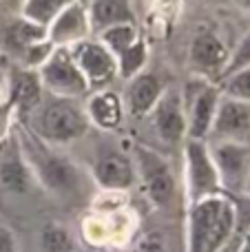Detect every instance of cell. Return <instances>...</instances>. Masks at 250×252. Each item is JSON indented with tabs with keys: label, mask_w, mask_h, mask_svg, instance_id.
<instances>
[{
	"label": "cell",
	"mask_w": 250,
	"mask_h": 252,
	"mask_svg": "<svg viewBox=\"0 0 250 252\" xmlns=\"http://www.w3.org/2000/svg\"><path fill=\"white\" fill-rule=\"evenodd\" d=\"M237 232V201L226 192L186 206V252H221Z\"/></svg>",
	"instance_id": "obj_1"
},
{
	"label": "cell",
	"mask_w": 250,
	"mask_h": 252,
	"mask_svg": "<svg viewBox=\"0 0 250 252\" xmlns=\"http://www.w3.org/2000/svg\"><path fill=\"white\" fill-rule=\"evenodd\" d=\"M16 135L35 182H40L47 190L58 192V195H66L78 188V170L66 157L53 153L51 146L42 142L33 130L22 128Z\"/></svg>",
	"instance_id": "obj_2"
},
{
	"label": "cell",
	"mask_w": 250,
	"mask_h": 252,
	"mask_svg": "<svg viewBox=\"0 0 250 252\" xmlns=\"http://www.w3.org/2000/svg\"><path fill=\"white\" fill-rule=\"evenodd\" d=\"M38 115H35L33 133L49 146H66L75 139L84 137L89 130V118L78 100L69 97H49L47 102H40Z\"/></svg>",
	"instance_id": "obj_3"
},
{
	"label": "cell",
	"mask_w": 250,
	"mask_h": 252,
	"mask_svg": "<svg viewBox=\"0 0 250 252\" xmlns=\"http://www.w3.org/2000/svg\"><path fill=\"white\" fill-rule=\"evenodd\" d=\"M133 166L135 179H140L144 195L155 208H164L175 199L177 182L168 159L146 144H133Z\"/></svg>",
	"instance_id": "obj_4"
},
{
	"label": "cell",
	"mask_w": 250,
	"mask_h": 252,
	"mask_svg": "<svg viewBox=\"0 0 250 252\" xmlns=\"http://www.w3.org/2000/svg\"><path fill=\"white\" fill-rule=\"evenodd\" d=\"M35 71L42 82V89L53 97L80 100L89 93L87 80L80 73L69 47H53L49 58Z\"/></svg>",
	"instance_id": "obj_5"
},
{
	"label": "cell",
	"mask_w": 250,
	"mask_h": 252,
	"mask_svg": "<svg viewBox=\"0 0 250 252\" xmlns=\"http://www.w3.org/2000/svg\"><path fill=\"white\" fill-rule=\"evenodd\" d=\"M224 192L219 186L215 164H213L208 142L204 139H184V195L186 206L202 197Z\"/></svg>",
	"instance_id": "obj_6"
},
{
	"label": "cell",
	"mask_w": 250,
	"mask_h": 252,
	"mask_svg": "<svg viewBox=\"0 0 250 252\" xmlns=\"http://www.w3.org/2000/svg\"><path fill=\"white\" fill-rule=\"evenodd\" d=\"M206 142L221 190L226 195L244 192L250 175V142H233V139H206Z\"/></svg>",
	"instance_id": "obj_7"
},
{
	"label": "cell",
	"mask_w": 250,
	"mask_h": 252,
	"mask_svg": "<svg viewBox=\"0 0 250 252\" xmlns=\"http://www.w3.org/2000/svg\"><path fill=\"white\" fill-rule=\"evenodd\" d=\"M69 51H71V56H73L75 64H78L80 73L87 80L89 93L100 91V89H109V84L118 78V62H115V56L97 38L82 40V42L69 47Z\"/></svg>",
	"instance_id": "obj_8"
},
{
	"label": "cell",
	"mask_w": 250,
	"mask_h": 252,
	"mask_svg": "<svg viewBox=\"0 0 250 252\" xmlns=\"http://www.w3.org/2000/svg\"><path fill=\"white\" fill-rule=\"evenodd\" d=\"M182 97H184L186 109V139H204L206 142L221 97L219 87L204 80L199 84L186 87Z\"/></svg>",
	"instance_id": "obj_9"
},
{
	"label": "cell",
	"mask_w": 250,
	"mask_h": 252,
	"mask_svg": "<svg viewBox=\"0 0 250 252\" xmlns=\"http://www.w3.org/2000/svg\"><path fill=\"white\" fill-rule=\"evenodd\" d=\"M228 47L224 40L211 29H202L193 35L188 47V64L202 78H221L228 62Z\"/></svg>",
	"instance_id": "obj_10"
},
{
	"label": "cell",
	"mask_w": 250,
	"mask_h": 252,
	"mask_svg": "<svg viewBox=\"0 0 250 252\" xmlns=\"http://www.w3.org/2000/svg\"><path fill=\"white\" fill-rule=\"evenodd\" d=\"M157 135L166 144H182L186 139V109L184 97L177 89H168L162 93L157 104L149 115Z\"/></svg>",
	"instance_id": "obj_11"
},
{
	"label": "cell",
	"mask_w": 250,
	"mask_h": 252,
	"mask_svg": "<svg viewBox=\"0 0 250 252\" xmlns=\"http://www.w3.org/2000/svg\"><path fill=\"white\" fill-rule=\"evenodd\" d=\"M87 38H91V22H89L87 4H82L80 0L66 4L47 27V40L53 47H73Z\"/></svg>",
	"instance_id": "obj_12"
},
{
	"label": "cell",
	"mask_w": 250,
	"mask_h": 252,
	"mask_svg": "<svg viewBox=\"0 0 250 252\" xmlns=\"http://www.w3.org/2000/svg\"><path fill=\"white\" fill-rule=\"evenodd\" d=\"M208 139L250 142V104L248 102H239V100H233V97L221 95Z\"/></svg>",
	"instance_id": "obj_13"
},
{
	"label": "cell",
	"mask_w": 250,
	"mask_h": 252,
	"mask_svg": "<svg viewBox=\"0 0 250 252\" xmlns=\"http://www.w3.org/2000/svg\"><path fill=\"white\" fill-rule=\"evenodd\" d=\"M33 173L22 155L20 142L16 133H9L0 142V186L9 192L22 195L31 188Z\"/></svg>",
	"instance_id": "obj_14"
},
{
	"label": "cell",
	"mask_w": 250,
	"mask_h": 252,
	"mask_svg": "<svg viewBox=\"0 0 250 252\" xmlns=\"http://www.w3.org/2000/svg\"><path fill=\"white\" fill-rule=\"evenodd\" d=\"M166 91L162 78L153 71H142L135 78H131L126 82V89H124V111H128V115L142 120L149 118L153 106L157 104V100L162 97V93Z\"/></svg>",
	"instance_id": "obj_15"
},
{
	"label": "cell",
	"mask_w": 250,
	"mask_h": 252,
	"mask_svg": "<svg viewBox=\"0 0 250 252\" xmlns=\"http://www.w3.org/2000/svg\"><path fill=\"white\" fill-rule=\"evenodd\" d=\"M93 177L100 188L109 192H122L135 184V166L128 155L120 151H109L97 157Z\"/></svg>",
	"instance_id": "obj_16"
},
{
	"label": "cell",
	"mask_w": 250,
	"mask_h": 252,
	"mask_svg": "<svg viewBox=\"0 0 250 252\" xmlns=\"http://www.w3.org/2000/svg\"><path fill=\"white\" fill-rule=\"evenodd\" d=\"M42 82L35 69H18L9 71V104L18 113H31L42 102Z\"/></svg>",
	"instance_id": "obj_17"
},
{
	"label": "cell",
	"mask_w": 250,
	"mask_h": 252,
	"mask_svg": "<svg viewBox=\"0 0 250 252\" xmlns=\"http://www.w3.org/2000/svg\"><path fill=\"white\" fill-rule=\"evenodd\" d=\"M89 122L100 126L104 130H113L122 124L124 120V102L122 95L109 89H100V91H91L84 106Z\"/></svg>",
	"instance_id": "obj_18"
},
{
	"label": "cell",
	"mask_w": 250,
	"mask_h": 252,
	"mask_svg": "<svg viewBox=\"0 0 250 252\" xmlns=\"http://www.w3.org/2000/svg\"><path fill=\"white\" fill-rule=\"evenodd\" d=\"M91 33H100L102 29H109L122 22H135L133 7L126 0H93L87 7Z\"/></svg>",
	"instance_id": "obj_19"
},
{
	"label": "cell",
	"mask_w": 250,
	"mask_h": 252,
	"mask_svg": "<svg viewBox=\"0 0 250 252\" xmlns=\"http://www.w3.org/2000/svg\"><path fill=\"white\" fill-rule=\"evenodd\" d=\"M44 40H47V29L40 25H33V22L25 20L20 16L13 22H9L7 29H4V42L18 58H22V53L29 47L44 42Z\"/></svg>",
	"instance_id": "obj_20"
},
{
	"label": "cell",
	"mask_w": 250,
	"mask_h": 252,
	"mask_svg": "<svg viewBox=\"0 0 250 252\" xmlns=\"http://www.w3.org/2000/svg\"><path fill=\"white\" fill-rule=\"evenodd\" d=\"M115 62H118V78L126 80V82L131 78H135L137 73H142L146 69V62H149V44H146V40L140 35L131 47H126L120 56H115Z\"/></svg>",
	"instance_id": "obj_21"
},
{
	"label": "cell",
	"mask_w": 250,
	"mask_h": 252,
	"mask_svg": "<svg viewBox=\"0 0 250 252\" xmlns=\"http://www.w3.org/2000/svg\"><path fill=\"white\" fill-rule=\"evenodd\" d=\"M69 2H73V0H22L20 9H18V16L47 29L53 22V18Z\"/></svg>",
	"instance_id": "obj_22"
},
{
	"label": "cell",
	"mask_w": 250,
	"mask_h": 252,
	"mask_svg": "<svg viewBox=\"0 0 250 252\" xmlns=\"http://www.w3.org/2000/svg\"><path fill=\"white\" fill-rule=\"evenodd\" d=\"M95 35L113 56H120L124 49L131 47V44L140 38V31H137L135 22H122V25H113V27H109V29H102L100 33H95Z\"/></svg>",
	"instance_id": "obj_23"
},
{
	"label": "cell",
	"mask_w": 250,
	"mask_h": 252,
	"mask_svg": "<svg viewBox=\"0 0 250 252\" xmlns=\"http://www.w3.org/2000/svg\"><path fill=\"white\" fill-rule=\"evenodd\" d=\"M40 248L42 252H75V241L66 226L49 221L40 230Z\"/></svg>",
	"instance_id": "obj_24"
},
{
	"label": "cell",
	"mask_w": 250,
	"mask_h": 252,
	"mask_svg": "<svg viewBox=\"0 0 250 252\" xmlns=\"http://www.w3.org/2000/svg\"><path fill=\"white\" fill-rule=\"evenodd\" d=\"M217 87H219L221 95L233 97V100H239V102H248L250 104V66L226 75L224 80H219Z\"/></svg>",
	"instance_id": "obj_25"
},
{
	"label": "cell",
	"mask_w": 250,
	"mask_h": 252,
	"mask_svg": "<svg viewBox=\"0 0 250 252\" xmlns=\"http://www.w3.org/2000/svg\"><path fill=\"white\" fill-rule=\"evenodd\" d=\"M246 66H250V29L242 35V40L237 42V47L230 51L228 62H226V69H224V73H221L219 80H224L226 75L235 73V71L246 69ZM219 80H217V82H219Z\"/></svg>",
	"instance_id": "obj_26"
},
{
	"label": "cell",
	"mask_w": 250,
	"mask_h": 252,
	"mask_svg": "<svg viewBox=\"0 0 250 252\" xmlns=\"http://www.w3.org/2000/svg\"><path fill=\"white\" fill-rule=\"evenodd\" d=\"M0 252H18V241L11 228L0 223Z\"/></svg>",
	"instance_id": "obj_27"
},
{
	"label": "cell",
	"mask_w": 250,
	"mask_h": 252,
	"mask_svg": "<svg viewBox=\"0 0 250 252\" xmlns=\"http://www.w3.org/2000/svg\"><path fill=\"white\" fill-rule=\"evenodd\" d=\"M135 252H164V244H162V239L157 237V232H153V235L144 237V239L137 244Z\"/></svg>",
	"instance_id": "obj_28"
},
{
	"label": "cell",
	"mask_w": 250,
	"mask_h": 252,
	"mask_svg": "<svg viewBox=\"0 0 250 252\" xmlns=\"http://www.w3.org/2000/svg\"><path fill=\"white\" fill-rule=\"evenodd\" d=\"M11 118H13V109L7 102V104L0 106V142L11 133Z\"/></svg>",
	"instance_id": "obj_29"
},
{
	"label": "cell",
	"mask_w": 250,
	"mask_h": 252,
	"mask_svg": "<svg viewBox=\"0 0 250 252\" xmlns=\"http://www.w3.org/2000/svg\"><path fill=\"white\" fill-rule=\"evenodd\" d=\"M239 252H250V228L246 230V235H244V241H242V246H239Z\"/></svg>",
	"instance_id": "obj_30"
},
{
	"label": "cell",
	"mask_w": 250,
	"mask_h": 252,
	"mask_svg": "<svg viewBox=\"0 0 250 252\" xmlns=\"http://www.w3.org/2000/svg\"><path fill=\"white\" fill-rule=\"evenodd\" d=\"M22 0H0V7H18L20 9Z\"/></svg>",
	"instance_id": "obj_31"
},
{
	"label": "cell",
	"mask_w": 250,
	"mask_h": 252,
	"mask_svg": "<svg viewBox=\"0 0 250 252\" xmlns=\"http://www.w3.org/2000/svg\"><path fill=\"white\" fill-rule=\"evenodd\" d=\"M237 7H242V9H246V11H250V0H233Z\"/></svg>",
	"instance_id": "obj_32"
},
{
	"label": "cell",
	"mask_w": 250,
	"mask_h": 252,
	"mask_svg": "<svg viewBox=\"0 0 250 252\" xmlns=\"http://www.w3.org/2000/svg\"><path fill=\"white\" fill-rule=\"evenodd\" d=\"M242 195H248L250 197V175H248V179H246V186H244V192Z\"/></svg>",
	"instance_id": "obj_33"
}]
</instances>
